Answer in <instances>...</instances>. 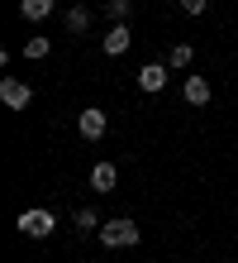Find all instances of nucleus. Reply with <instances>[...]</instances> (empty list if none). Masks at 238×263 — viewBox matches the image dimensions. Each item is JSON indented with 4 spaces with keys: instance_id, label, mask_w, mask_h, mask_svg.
Listing matches in <instances>:
<instances>
[{
    "instance_id": "nucleus-4",
    "label": "nucleus",
    "mask_w": 238,
    "mask_h": 263,
    "mask_svg": "<svg viewBox=\"0 0 238 263\" xmlns=\"http://www.w3.org/2000/svg\"><path fill=\"white\" fill-rule=\"evenodd\" d=\"M76 125H81V134H86V139H105V110H100V105H86Z\"/></svg>"
},
{
    "instance_id": "nucleus-9",
    "label": "nucleus",
    "mask_w": 238,
    "mask_h": 263,
    "mask_svg": "<svg viewBox=\"0 0 238 263\" xmlns=\"http://www.w3.org/2000/svg\"><path fill=\"white\" fill-rule=\"evenodd\" d=\"M19 14L24 20H48L53 14V0H19Z\"/></svg>"
},
{
    "instance_id": "nucleus-7",
    "label": "nucleus",
    "mask_w": 238,
    "mask_h": 263,
    "mask_svg": "<svg viewBox=\"0 0 238 263\" xmlns=\"http://www.w3.org/2000/svg\"><path fill=\"white\" fill-rule=\"evenodd\" d=\"M115 182H119L115 163H95V167H91V187H95V192H115Z\"/></svg>"
},
{
    "instance_id": "nucleus-3",
    "label": "nucleus",
    "mask_w": 238,
    "mask_h": 263,
    "mask_svg": "<svg viewBox=\"0 0 238 263\" xmlns=\"http://www.w3.org/2000/svg\"><path fill=\"white\" fill-rule=\"evenodd\" d=\"M0 101H5L10 110H29V101H34V86L19 82V77H5V82H0Z\"/></svg>"
},
{
    "instance_id": "nucleus-11",
    "label": "nucleus",
    "mask_w": 238,
    "mask_h": 263,
    "mask_svg": "<svg viewBox=\"0 0 238 263\" xmlns=\"http://www.w3.org/2000/svg\"><path fill=\"white\" fill-rule=\"evenodd\" d=\"M190 58H196V48H190V43H177V48L167 53V67H177V72H181V67H190Z\"/></svg>"
},
{
    "instance_id": "nucleus-1",
    "label": "nucleus",
    "mask_w": 238,
    "mask_h": 263,
    "mask_svg": "<svg viewBox=\"0 0 238 263\" xmlns=\"http://www.w3.org/2000/svg\"><path fill=\"white\" fill-rule=\"evenodd\" d=\"M138 239H143V230L129 220V215H119V220H105V225H100V244H105V249H134Z\"/></svg>"
},
{
    "instance_id": "nucleus-2",
    "label": "nucleus",
    "mask_w": 238,
    "mask_h": 263,
    "mask_svg": "<svg viewBox=\"0 0 238 263\" xmlns=\"http://www.w3.org/2000/svg\"><path fill=\"white\" fill-rule=\"evenodd\" d=\"M14 225H19V230H24L29 239H48V235H53V230H57V220H53V211H43V206H34V211H24V215H19V220H14Z\"/></svg>"
},
{
    "instance_id": "nucleus-12",
    "label": "nucleus",
    "mask_w": 238,
    "mask_h": 263,
    "mask_svg": "<svg viewBox=\"0 0 238 263\" xmlns=\"http://www.w3.org/2000/svg\"><path fill=\"white\" fill-rule=\"evenodd\" d=\"M76 230H100V215H95L91 206H81L76 211Z\"/></svg>"
},
{
    "instance_id": "nucleus-6",
    "label": "nucleus",
    "mask_w": 238,
    "mask_h": 263,
    "mask_svg": "<svg viewBox=\"0 0 238 263\" xmlns=\"http://www.w3.org/2000/svg\"><path fill=\"white\" fill-rule=\"evenodd\" d=\"M167 72H171L167 63H148V67L138 72V86H143V91H162V86H167Z\"/></svg>"
},
{
    "instance_id": "nucleus-13",
    "label": "nucleus",
    "mask_w": 238,
    "mask_h": 263,
    "mask_svg": "<svg viewBox=\"0 0 238 263\" xmlns=\"http://www.w3.org/2000/svg\"><path fill=\"white\" fill-rule=\"evenodd\" d=\"M105 10L115 14V24H119V20H129V10H134V0H105Z\"/></svg>"
},
{
    "instance_id": "nucleus-15",
    "label": "nucleus",
    "mask_w": 238,
    "mask_h": 263,
    "mask_svg": "<svg viewBox=\"0 0 238 263\" xmlns=\"http://www.w3.org/2000/svg\"><path fill=\"white\" fill-rule=\"evenodd\" d=\"M205 5H210V0H181V10H186V14H205Z\"/></svg>"
},
{
    "instance_id": "nucleus-10",
    "label": "nucleus",
    "mask_w": 238,
    "mask_h": 263,
    "mask_svg": "<svg viewBox=\"0 0 238 263\" xmlns=\"http://www.w3.org/2000/svg\"><path fill=\"white\" fill-rule=\"evenodd\" d=\"M67 29H72V34H86V29H91V10H86V5L67 10Z\"/></svg>"
},
{
    "instance_id": "nucleus-8",
    "label": "nucleus",
    "mask_w": 238,
    "mask_h": 263,
    "mask_svg": "<svg viewBox=\"0 0 238 263\" xmlns=\"http://www.w3.org/2000/svg\"><path fill=\"white\" fill-rule=\"evenodd\" d=\"M186 101L190 105H210V82L205 77H186Z\"/></svg>"
},
{
    "instance_id": "nucleus-5",
    "label": "nucleus",
    "mask_w": 238,
    "mask_h": 263,
    "mask_svg": "<svg viewBox=\"0 0 238 263\" xmlns=\"http://www.w3.org/2000/svg\"><path fill=\"white\" fill-rule=\"evenodd\" d=\"M129 43H134V34H129V24L119 20V24L105 34V53H110V58H119V53H129Z\"/></svg>"
},
{
    "instance_id": "nucleus-14",
    "label": "nucleus",
    "mask_w": 238,
    "mask_h": 263,
    "mask_svg": "<svg viewBox=\"0 0 238 263\" xmlns=\"http://www.w3.org/2000/svg\"><path fill=\"white\" fill-rule=\"evenodd\" d=\"M48 48H53L48 39H29V43H24V53H29V58H48Z\"/></svg>"
}]
</instances>
